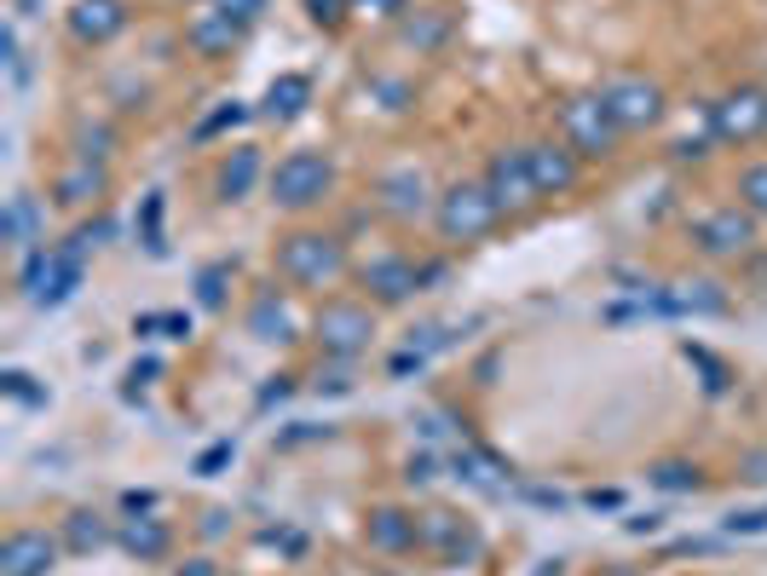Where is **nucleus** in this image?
<instances>
[{
	"label": "nucleus",
	"instance_id": "obj_23",
	"mask_svg": "<svg viewBox=\"0 0 767 576\" xmlns=\"http://www.w3.org/2000/svg\"><path fill=\"white\" fill-rule=\"evenodd\" d=\"M739 191H744V202H751L756 214H767V161H756V168H744Z\"/></svg>",
	"mask_w": 767,
	"mask_h": 576
},
{
	"label": "nucleus",
	"instance_id": "obj_18",
	"mask_svg": "<svg viewBox=\"0 0 767 576\" xmlns=\"http://www.w3.org/2000/svg\"><path fill=\"white\" fill-rule=\"evenodd\" d=\"M254 335L260 340H289V312H283L277 295H260L254 300Z\"/></svg>",
	"mask_w": 767,
	"mask_h": 576
},
{
	"label": "nucleus",
	"instance_id": "obj_19",
	"mask_svg": "<svg viewBox=\"0 0 767 576\" xmlns=\"http://www.w3.org/2000/svg\"><path fill=\"white\" fill-rule=\"evenodd\" d=\"M98 191H105V173H98L93 161H87V168H75V173H64V179H58V196H64L70 208H81V202H93Z\"/></svg>",
	"mask_w": 767,
	"mask_h": 576
},
{
	"label": "nucleus",
	"instance_id": "obj_28",
	"mask_svg": "<svg viewBox=\"0 0 767 576\" xmlns=\"http://www.w3.org/2000/svg\"><path fill=\"white\" fill-rule=\"evenodd\" d=\"M231 121H242V105H231V110H219V116H208V121H202V128H196V139H208L214 128H231Z\"/></svg>",
	"mask_w": 767,
	"mask_h": 576
},
{
	"label": "nucleus",
	"instance_id": "obj_9",
	"mask_svg": "<svg viewBox=\"0 0 767 576\" xmlns=\"http://www.w3.org/2000/svg\"><path fill=\"white\" fill-rule=\"evenodd\" d=\"M52 560H58V548L47 530H17V537H7V553H0L7 576H47Z\"/></svg>",
	"mask_w": 767,
	"mask_h": 576
},
{
	"label": "nucleus",
	"instance_id": "obj_5",
	"mask_svg": "<svg viewBox=\"0 0 767 576\" xmlns=\"http://www.w3.org/2000/svg\"><path fill=\"white\" fill-rule=\"evenodd\" d=\"M565 139H572L577 156H606L612 139H618V121L606 116L600 98H572V105H565Z\"/></svg>",
	"mask_w": 767,
	"mask_h": 576
},
{
	"label": "nucleus",
	"instance_id": "obj_24",
	"mask_svg": "<svg viewBox=\"0 0 767 576\" xmlns=\"http://www.w3.org/2000/svg\"><path fill=\"white\" fill-rule=\"evenodd\" d=\"M98 542H105V525H98L93 513H75V519H70V548L87 553V548H98Z\"/></svg>",
	"mask_w": 767,
	"mask_h": 576
},
{
	"label": "nucleus",
	"instance_id": "obj_29",
	"mask_svg": "<svg viewBox=\"0 0 767 576\" xmlns=\"http://www.w3.org/2000/svg\"><path fill=\"white\" fill-rule=\"evenodd\" d=\"M226 461H231V444H214L208 456L196 461V472H214V467H226Z\"/></svg>",
	"mask_w": 767,
	"mask_h": 576
},
{
	"label": "nucleus",
	"instance_id": "obj_4",
	"mask_svg": "<svg viewBox=\"0 0 767 576\" xmlns=\"http://www.w3.org/2000/svg\"><path fill=\"white\" fill-rule=\"evenodd\" d=\"M277 272L317 288V283L340 277V249L329 237H289V242H283V254H277Z\"/></svg>",
	"mask_w": 767,
	"mask_h": 576
},
{
	"label": "nucleus",
	"instance_id": "obj_1",
	"mask_svg": "<svg viewBox=\"0 0 767 576\" xmlns=\"http://www.w3.org/2000/svg\"><path fill=\"white\" fill-rule=\"evenodd\" d=\"M496 196L491 191H474V184H456L451 196L439 202V231L451 237V242H474V237H484L496 225Z\"/></svg>",
	"mask_w": 767,
	"mask_h": 576
},
{
	"label": "nucleus",
	"instance_id": "obj_20",
	"mask_svg": "<svg viewBox=\"0 0 767 576\" xmlns=\"http://www.w3.org/2000/svg\"><path fill=\"white\" fill-rule=\"evenodd\" d=\"M254 173H260V156H254V151H237V156L226 161V173H219V191H226L231 202H237V196H249Z\"/></svg>",
	"mask_w": 767,
	"mask_h": 576
},
{
	"label": "nucleus",
	"instance_id": "obj_13",
	"mask_svg": "<svg viewBox=\"0 0 767 576\" xmlns=\"http://www.w3.org/2000/svg\"><path fill=\"white\" fill-rule=\"evenodd\" d=\"M381 196H387V208H393V214H421V208H428V184H421V173H416V168L387 173Z\"/></svg>",
	"mask_w": 767,
	"mask_h": 576
},
{
	"label": "nucleus",
	"instance_id": "obj_8",
	"mask_svg": "<svg viewBox=\"0 0 767 576\" xmlns=\"http://www.w3.org/2000/svg\"><path fill=\"white\" fill-rule=\"evenodd\" d=\"M716 139H727V144H739V139H756V133H767V93H733V98H721L716 105Z\"/></svg>",
	"mask_w": 767,
	"mask_h": 576
},
{
	"label": "nucleus",
	"instance_id": "obj_16",
	"mask_svg": "<svg viewBox=\"0 0 767 576\" xmlns=\"http://www.w3.org/2000/svg\"><path fill=\"white\" fill-rule=\"evenodd\" d=\"M363 283H370V288H381L387 300H404V295H410V288H416L421 277H416L404 260H375L370 272H363Z\"/></svg>",
	"mask_w": 767,
	"mask_h": 576
},
{
	"label": "nucleus",
	"instance_id": "obj_21",
	"mask_svg": "<svg viewBox=\"0 0 767 576\" xmlns=\"http://www.w3.org/2000/svg\"><path fill=\"white\" fill-rule=\"evenodd\" d=\"M7 225H12V242H17V249L40 254V249H35V202H29V196H12V214H7Z\"/></svg>",
	"mask_w": 767,
	"mask_h": 576
},
{
	"label": "nucleus",
	"instance_id": "obj_25",
	"mask_svg": "<svg viewBox=\"0 0 767 576\" xmlns=\"http://www.w3.org/2000/svg\"><path fill=\"white\" fill-rule=\"evenodd\" d=\"M260 7H266V0H214V12H226L237 29H242V24H254V17H260Z\"/></svg>",
	"mask_w": 767,
	"mask_h": 576
},
{
	"label": "nucleus",
	"instance_id": "obj_12",
	"mask_svg": "<svg viewBox=\"0 0 767 576\" xmlns=\"http://www.w3.org/2000/svg\"><path fill=\"white\" fill-rule=\"evenodd\" d=\"M698 242L710 254H739L744 242H751V219H744L739 208H721V214H710V219L698 225Z\"/></svg>",
	"mask_w": 767,
	"mask_h": 576
},
{
	"label": "nucleus",
	"instance_id": "obj_22",
	"mask_svg": "<svg viewBox=\"0 0 767 576\" xmlns=\"http://www.w3.org/2000/svg\"><path fill=\"white\" fill-rule=\"evenodd\" d=\"M375 542L381 548H404V542H416V530L404 525V513H375Z\"/></svg>",
	"mask_w": 767,
	"mask_h": 576
},
{
	"label": "nucleus",
	"instance_id": "obj_11",
	"mask_svg": "<svg viewBox=\"0 0 767 576\" xmlns=\"http://www.w3.org/2000/svg\"><path fill=\"white\" fill-rule=\"evenodd\" d=\"M525 168H531L537 191H572V179H577V161L565 151H554V144H531V151H525Z\"/></svg>",
	"mask_w": 767,
	"mask_h": 576
},
{
	"label": "nucleus",
	"instance_id": "obj_15",
	"mask_svg": "<svg viewBox=\"0 0 767 576\" xmlns=\"http://www.w3.org/2000/svg\"><path fill=\"white\" fill-rule=\"evenodd\" d=\"M307 98H312V81L307 75H283V81H272V93H266V116H300L307 110Z\"/></svg>",
	"mask_w": 767,
	"mask_h": 576
},
{
	"label": "nucleus",
	"instance_id": "obj_33",
	"mask_svg": "<svg viewBox=\"0 0 767 576\" xmlns=\"http://www.w3.org/2000/svg\"><path fill=\"white\" fill-rule=\"evenodd\" d=\"M410 369H421V358H416V352H404V358H393V375H410Z\"/></svg>",
	"mask_w": 767,
	"mask_h": 576
},
{
	"label": "nucleus",
	"instance_id": "obj_27",
	"mask_svg": "<svg viewBox=\"0 0 767 576\" xmlns=\"http://www.w3.org/2000/svg\"><path fill=\"white\" fill-rule=\"evenodd\" d=\"M219 283H226V265H214V272H202V305H219Z\"/></svg>",
	"mask_w": 767,
	"mask_h": 576
},
{
	"label": "nucleus",
	"instance_id": "obj_14",
	"mask_svg": "<svg viewBox=\"0 0 767 576\" xmlns=\"http://www.w3.org/2000/svg\"><path fill=\"white\" fill-rule=\"evenodd\" d=\"M237 35H242V29L231 24V17L208 7V12L191 24V47H196V52H226V47H237Z\"/></svg>",
	"mask_w": 767,
	"mask_h": 576
},
{
	"label": "nucleus",
	"instance_id": "obj_17",
	"mask_svg": "<svg viewBox=\"0 0 767 576\" xmlns=\"http://www.w3.org/2000/svg\"><path fill=\"white\" fill-rule=\"evenodd\" d=\"M121 548L139 553V560H161V553H168V530H161L156 519H128V530H121Z\"/></svg>",
	"mask_w": 767,
	"mask_h": 576
},
{
	"label": "nucleus",
	"instance_id": "obj_31",
	"mask_svg": "<svg viewBox=\"0 0 767 576\" xmlns=\"http://www.w3.org/2000/svg\"><path fill=\"white\" fill-rule=\"evenodd\" d=\"M428 479H433V461H428V456L410 461V484H428Z\"/></svg>",
	"mask_w": 767,
	"mask_h": 576
},
{
	"label": "nucleus",
	"instance_id": "obj_10",
	"mask_svg": "<svg viewBox=\"0 0 767 576\" xmlns=\"http://www.w3.org/2000/svg\"><path fill=\"white\" fill-rule=\"evenodd\" d=\"M121 24H128V7H121V0H81L70 12V29L81 40H110Z\"/></svg>",
	"mask_w": 767,
	"mask_h": 576
},
{
	"label": "nucleus",
	"instance_id": "obj_6",
	"mask_svg": "<svg viewBox=\"0 0 767 576\" xmlns=\"http://www.w3.org/2000/svg\"><path fill=\"white\" fill-rule=\"evenodd\" d=\"M370 335H375V323L352 300H335V305H323V312H317V340L329 346V352H340V358H352Z\"/></svg>",
	"mask_w": 767,
	"mask_h": 576
},
{
	"label": "nucleus",
	"instance_id": "obj_34",
	"mask_svg": "<svg viewBox=\"0 0 767 576\" xmlns=\"http://www.w3.org/2000/svg\"><path fill=\"white\" fill-rule=\"evenodd\" d=\"M179 576H219V571H214L208 560H191V565H185V571H179Z\"/></svg>",
	"mask_w": 767,
	"mask_h": 576
},
{
	"label": "nucleus",
	"instance_id": "obj_7",
	"mask_svg": "<svg viewBox=\"0 0 767 576\" xmlns=\"http://www.w3.org/2000/svg\"><path fill=\"white\" fill-rule=\"evenodd\" d=\"M484 191L496 196V208H531V202L542 196L537 179H531V168H525V151L491 156V184H484Z\"/></svg>",
	"mask_w": 767,
	"mask_h": 576
},
{
	"label": "nucleus",
	"instance_id": "obj_32",
	"mask_svg": "<svg viewBox=\"0 0 767 576\" xmlns=\"http://www.w3.org/2000/svg\"><path fill=\"white\" fill-rule=\"evenodd\" d=\"M161 328H168L173 340H185V335H191V323H185V317H161Z\"/></svg>",
	"mask_w": 767,
	"mask_h": 576
},
{
	"label": "nucleus",
	"instance_id": "obj_3",
	"mask_svg": "<svg viewBox=\"0 0 767 576\" xmlns=\"http://www.w3.org/2000/svg\"><path fill=\"white\" fill-rule=\"evenodd\" d=\"M323 184H329V161L312 156V151H295V156H283V161H277L272 196L283 202V208H307V202L323 196Z\"/></svg>",
	"mask_w": 767,
	"mask_h": 576
},
{
	"label": "nucleus",
	"instance_id": "obj_2",
	"mask_svg": "<svg viewBox=\"0 0 767 576\" xmlns=\"http://www.w3.org/2000/svg\"><path fill=\"white\" fill-rule=\"evenodd\" d=\"M600 105H606V116H612L618 128H652L663 98H658V87L646 75H612L600 87Z\"/></svg>",
	"mask_w": 767,
	"mask_h": 576
},
{
	"label": "nucleus",
	"instance_id": "obj_30",
	"mask_svg": "<svg viewBox=\"0 0 767 576\" xmlns=\"http://www.w3.org/2000/svg\"><path fill=\"white\" fill-rule=\"evenodd\" d=\"M307 7H312V17H317V24H323V17H329V24H335V17H340V12H335V7H340V0H307Z\"/></svg>",
	"mask_w": 767,
	"mask_h": 576
},
{
	"label": "nucleus",
	"instance_id": "obj_26",
	"mask_svg": "<svg viewBox=\"0 0 767 576\" xmlns=\"http://www.w3.org/2000/svg\"><path fill=\"white\" fill-rule=\"evenodd\" d=\"M652 479H658L663 490H693V484H698V472H686L681 461H663V467L652 472Z\"/></svg>",
	"mask_w": 767,
	"mask_h": 576
}]
</instances>
